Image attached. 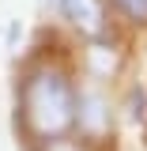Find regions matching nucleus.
I'll list each match as a JSON object with an SVG mask.
<instances>
[{
	"mask_svg": "<svg viewBox=\"0 0 147 151\" xmlns=\"http://www.w3.org/2000/svg\"><path fill=\"white\" fill-rule=\"evenodd\" d=\"M113 8L121 12V15L136 23V27H147V0H110Z\"/></svg>",
	"mask_w": 147,
	"mask_h": 151,
	"instance_id": "7ed1b4c3",
	"label": "nucleus"
},
{
	"mask_svg": "<svg viewBox=\"0 0 147 151\" xmlns=\"http://www.w3.org/2000/svg\"><path fill=\"white\" fill-rule=\"evenodd\" d=\"M23 113L38 136H60L75 121V91L60 68H38L23 83Z\"/></svg>",
	"mask_w": 147,
	"mask_h": 151,
	"instance_id": "f257e3e1",
	"label": "nucleus"
},
{
	"mask_svg": "<svg viewBox=\"0 0 147 151\" xmlns=\"http://www.w3.org/2000/svg\"><path fill=\"white\" fill-rule=\"evenodd\" d=\"M45 151H79L75 144H68V140H49V147Z\"/></svg>",
	"mask_w": 147,
	"mask_h": 151,
	"instance_id": "20e7f679",
	"label": "nucleus"
},
{
	"mask_svg": "<svg viewBox=\"0 0 147 151\" xmlns=\"http://www.w3.org/2000/svg\"><path fill=\"white\" fill-rule=\"evenodd\" d=\"M60 12L75 30L98 38L106 30V0H60Z\"/></svg>",
	"mask_w": 147,
	"mask_h": 151,
	"instance_id": "f03ea898",
	"label": "nucleus"
}]
</instances>
